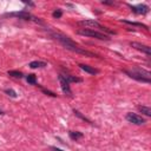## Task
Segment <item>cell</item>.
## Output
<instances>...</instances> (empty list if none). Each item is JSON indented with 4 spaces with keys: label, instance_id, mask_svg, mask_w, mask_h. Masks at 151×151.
<instances>
[{
    "label": "cell",
    "instance_id": "obj_1",
    "mask_svg": "<svg viewBox=\"0 0 151 151\" xmlns=\"http://www.w3.org/2000/svg\"><path fill=\"white\" fill-rule=\"evenodd\" d=\"M51 35H52L55 40H58L65 48H67V50H70V51H72V52H76V53H79V54H83V55H86V57H97L94 53L88 52V51H86V50L79 47V46H78L73 40H71L67 35H64V34H61V33H51Z\"/></svg>",
    "mask_w": 151,
    "mask_h": 151
},
{
    "label": "cell",
    "instance_id": "obj_6",
    "mask_svg": "<svg viewBox=\"0 0 151 151\" xmlns=\"http://www.w3.org/2000/svg\"><path fill=\"white\" fill-rule=\"evenodd\" d=\"M58 79H59V83H60V86H61L63 92L66 96H71L72 94V91H71V87H70V83L63 77V74H59L58 76Z\"/></svg>",
    "mask_w": 151,
    "mask_h": 151
},
{
    "label": "cell",
    "instance_id": "obj_3",
    "mask_svg": "<svg viewBox=\"0 0 151 151\" xmlns=\"http://www.w3.org/2000/svg\"><path fill=\"white\" fill-rule=\"evenodd\" d=\"M78 34H81V35H85V37L96 38V39H99V40H110L109 35H106V34H104V33H101V32L94 31V29H88V28L78 29Z\"/></svg>",
    "mask_w": 151,
    "mask_h": 151
},
{
    "label": "cell",
    "instance_id": "obj_9",
    "mask_svg": "<svg viewBox=\"0 0 151 151\" xmlns=\"http://www.w3.org/2000/svg\"><path fill=\"white\" fill-rule=\"evenodd\" d=\"M130 45H131V47H133V48H136V50H138V51L144 52L146 55H150V54H151V50H150V47L146 46V45H143V44L136 42V41H132Z\"/></svg>",
    "mask_w": 151,
    "mask_h": 151
},
{
    "label": "cell",
    "instance_id": "obj_16",
    "mask_svg": "<svg viewBox=\"0 0 151 151\" xmlns=\"http://www.w3.org/2000/svg\"><path fill=\"white\" fill-rule=\"evenodd\" d=\"M26 80H27V83L31 84V85H37V78H35L34 74H28V76H26Z\"/></svg>",
    "mask_w": 151,
    "mask_h": 151
},
{
    "label": "cell",
    "instance_id": "obj_18",
    "mask_svg": "<svg viewBox=\"0 0 151 151\" xmlns=\"http://www.w3.org/2000/svg\"><path fill=\"white\" fill-rule=\"evenodd\" d=\"M73 112H74V114H76L77 117H79V118H81L83 120H85V122H87V123H91V122H90V119H87L86 117H84V116H83V114H81V113H80V112H79L78 110H73Z\"/></svg>",
    "mask_w": 151,
    "mask_h": 151
},
{
    "label": "cell",
    "instance_id": "obj_13",
    "mask_svg": "<svg viewBox=\"0 0 151 151\" xmlns=\"http://www.w3.org/2000/svg\"><path fill=\"white\" fill-rule=\"evenodd\" d=\"M63 77H64L68 83H80V81H81L80 78H77V77H73V76H70V74H63Z\"/></svg>",
    "mask_w": 151,
    "mask_h": 151
},
{
    "label": "cell",
    "instance_id": "obj_12",
    "mask_svg": "<svg viewBox=\"0 0 151 151\" xmlns=\"http://www.w3.org/2000/svg\"><path fill=\"white\" fill-rule=\"evenodd\" d=\"M68 134H70L71 139H73V140H78V139L83 138V133L79 132V131H70Z\"/></svg>",
    "mask_w": 151,
    "mask_h": 151
},
{
    "label": "cell",
    "instance_id": "obj_14",
    "mask_svg": "<svg viewBox=\"0 0 151 151\" xmlns=\"http://www.w3.org/2000/svg\"><path fill=\"white\" fill-rule=\"evenodd\" d=\"M122 21H123V22H125V24H129V25H132V26H138V27H143V28H146V29H147V26H146V25H144V24H142V22H136V21H130V20H125V19H123Z\"/></svg>",
    "mask_w": 151,
    "mask_h": 151
},
{
    "label": "cell",
    "instance_id": "obj_25",
    "mask_svg": "<svg viewBox=\"0 0 151 151\" xmlns=\"http://www.w3.org/2000/svg\"><path fill=\"white\" fill-rule=\"evenodd\" d=\"M0 114H4V112H2V111H0Z\"/></svg>",
    "mask_w": 151,
    "mask_h": 151
},
{
    "label": "cell",
    "instance_id": "obj_2",
    "mask_svg": "<svg viewBox=\"0 0 151 151\" xmlns=\"http://www.w3.org/2000/svg\"><path fill=\"white\" fill-rule=\"evenodd\" d=\"M124 72H125L129 77H131V78H133V79H136V80H138V81L146 83V84H149V83L151 81V79H150V77H151L150 72L146 71V70H144V68L136 67V68H132V70H125Z\"/></svg>",
    "mask_w": 151,
    "mask_h": 151
},
{
    "label": "cell",
    "instance_id": "obj_19",
    "mask_svg": "<svg viewBox=\"0 0 151 151\" xmlns=\"http://www.w3.org/2000/svg\"><path fill=\"white\" fill-rule=\"evenodd\" d=\"M5 92H6L9 97H13V98H15V97H17L15 91H14V90H12V88H6V90H5Z\"/></svg>",
    "mask_w": 151,
    "mask_h": 151
},
{
    "label": "cell",
    "instance_id": "obj_22",
    "mask_svg": "<svg viewBox=\"0 0 151 151\" xmlns=\"http://www.w3.org/2000/svg\"><path fill=\"white\" fill-rule=\"evenodd\" d=\"M50 149H51L52 151H63V150H60V149H57V147H54V146H51Z\"/></svg>",
    "mask_w": 151,
    "mask_h": 151
},
{
    "label": "cell",
    "instance_id": "obj_21",
    "mask_svg": "<svg viewBox=\"0 0 151 151\" xmlns=\"http://www.w3.org/2000/svg\"><path fill=\"white\" fill-rule=\"evenodd\" d=\"M41 91H42L45 94H48V96H51V97H57L55 93H53V92H51V91H48V90H46V88H44V87H41Z\"/></svg>",
    "mask_w": 151,
    "mask_h": 151
},
{
    "label": "cell",
    "instance_id": "obj_5",
    "mask_svg": "<svg viewBox=\"0 0 151 151\" xmlns=\"http://www.w3.org/2000/svg\"><path fill=\"white\" fill-rule=\"evenodd\" d=\"M6 15H9V17H17V18H20V19H24V20H32V21H35V22H40V20L38 18H35L34 15H32L31 13L26 12V11H20V12H12V13H7Z\"/></svg>",
    "mask_w": 151,
    "mask_h": 151
},
{
    "label": "cell",
    "instance_id": "obj_7",
    "mask_svg": "<svg viewBox=\"0 0 151 151\" xmlns=\"http://www.w3.org/2000/svg\"><path fill=\"white\" fill-rule=\"evenodd\" d=\"M126 119H127L130 123L136 124V125H142V124L145 123V119H144L143 117H140V116H138V114H136V113H132V112H129V113L126 114Z\"/></svg>",
    "mask_w": 151,
    "mask_h": 151
},
{
    "label": "cell",
    "instance_id": "obj_8",
    "mask_svg": "<svg viewBox=\"0 0 151 151\" xmlns=\"http://www.w3.org/2000/svg\"><path fill=\"white\" fill-rule=\"evenodd\" d=\"M129 6L132 9V12L136 13V14H146L149 12V6H146L144 4L143 5L142 4H139V5H129Z\"/></svg>",
    "mask_w": 151,
    "mask_h": 151
},
{
    "label": "cell",
    "instance_id": "obj_4",
    "mask_svg": "<svg viewBox=\"0 0 151 151\" xmlns=\"http://www.w3.org/2000/svg\"><path fill=\"white\" fill-rule=\"evenodd\" d=\"M78 25H80V26H84L85 28H88V29H94V28H99L100 31H105V32H109V33H112L109 28H106V27H104V26H101L98 21H96V20H91V19H86V20H81V21H79L78 22Z\"/></svg>",
    "mask_w": 151,
    "mask_h": 151
},
{
    "label": "cell",
    "instance_id": "obj_10",
    "mask_svg": "<svg viewBox=\"0 0 151 151\" xmlns=\"http://www.w3.org/2000/svg\"><path fill=\"white\" fill-rule=\"evenodd\" d=\"M79 67H80L83 71H85V72H87V73H90V74H97V73L99 72L97 68H94V67H92V66H90V65H85V64H80Z\"/></svg>",
    "mask_w": 151,
    "mask_h": 151
},
{
    "label": "cell",
    "instance_id": "obj_17",
    "mask_svg": "<svg viewBox=\"0 0 151 151\" xmlns=\"http://www.w3.org/2000/svg\"><path fill=\"white\" fill-rule=\"evenodd\" d=\"M8 76H12L14 78H22L24 73L20 72V71H8Z\"/></svg>",
    "mask_w": 151,
    "mask_h": 151
},
{
    "label": "cell",
    "instance_id": "obj_23",
    "mask_svg": "<svg viewBox=\"0 0 151 151\" xmlns=\"http://www.w3.org/2000/svg\"><path fill=\"white\" fill-rule=\"evenodd\" d=\"M103 4H105V5H113L112 1H103Z\"/></svg>",
    "mask_w": 151,
    "mask_h": 151
},
{
    "label": "cell",
    "instance_id": "obj_20",
    "mask_svg": "<svg viewBox=\"0 0 151 151\" xmlns=\"http://www.w3.org/2000/svg\"><path fill=\"white\" fill-rule=\"evenodd\" d=\"M52 15H53V18H57V19H58V18H60V17L63 15V12L58 8V9H55V11L53 12V14H52Z\"/></svg>",
    "mask_w": 151,
    "mask_h": 151
},
{
    "label": "cell",
    "instance_id": "obj_15",
    "mask_svg": "<svg viewBox=\"0 0 151 151\" xmlns=\"http://www.w3.org/2000/svg\"><path fill=\"white\" fill-rule=\"evenodd\" d=\"M138 110H139L142 113H144L145 116H147V117L151 116V109L147 107V106H138Z\"/></svg>",
    "mask_w": 151,
    "mask_h": 151
},
{
    "label": "cell",
    "instance_id": "obj_24",
    "mask_svg": "<svg viewBox=\"0 0 151 151\" xmlns=\"http://www.w3.org/2000/svg\"><path fill=\"white\" fill-rule=\"evenodd\" d=\"M24 2H25L26 5H28V6H34V4H33V2H29V1H28V2H27V1H24Z\"/></svg>",
    "mask_w": 151,
    "mask_h": 151
},
{
    "label": "cell",
    "instance_id": "obj_11",
    "mask_svg": "<svg viewBox=\"0 0 151 151\" xmlns=\"http://www.w3.org/2000/svg\"><path fill=\"white\" fill-rule=\"evenodd\" d=\"M47 64L45 61H40V60H34L29 63V67L31 68H40V67H45Z\"/></svg>",
    "mask_w": 151,
    "mask_h": 151
}]
</instances>
